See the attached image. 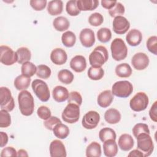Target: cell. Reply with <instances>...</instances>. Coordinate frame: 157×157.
<instances>
[{
    "instance_id": "6da1fadb",
    "label": "cell",
    "mask_w": 157,
    "mask_h": 157,
    "mask_svg": "<svg viewBox=\"0 0 157 157\" xmlns=\"http://www.w3.org/2000/svg\"><path fill=\"white\" fill-rule=\"evenodd\" d=\"M20 112L25 116H30L34 109V101L32 94L27 90L21 91L18 96Z\"/></svg>"
},
{
    "instance_id": "7a4b0ae2",
    "label": "cell",
    "mask_w": 157,
    "mask_h": 157,
    "mask_svg": "<svg viewBox=\"0 0 157 157\" xmlns=\"http://www.w3.org/2000/svg\"><path fill=\"white\" fill-rule=\"evenodd\" d=\"M109 53L107 48L102 45L96 47L89 56L90 64L94 67H101L107 61Z\"/></svg>"
},
{
    "instance_id": "3957f363",
    "label": "cell",
    "mask_w": 157,
    "mask_h": 157,
    "mask_svg": "<svg viewBox=\"0 0 157 157\" xmlns=\"http://www.w3.org/2000/svg\"><path fill=\"white\" fill-rule=\"evenodd\" d=\"M136 139L137 141V149L141 151L144 157L149 156L154 149L153 142L150 134L142 133L139 134Z\"/></svg>"
},
{
    "instance_id": "277c9868",
    "label": "cell",
    "mask_w": 157,
    "mask_h": 157,
    "mask_svg": "<svg viewBox=\"0 0 157 157\" xmlns=\"http://www.w3.org/2000/svg\"><path fill=\"white\" fill-rule=\"evenodd\" d=\"M112 56L115 61H121L126 58L128 55L127 47L121 38H115L110 45Z\"/></svg>"
},
{
    "instance_id": "5b68a950",
    "label": "cell",
    "mask_w": 157,
    "mask_h": 157,
    "mask_svg": "<svg viewBox=\"0 0 157 157\" xmlns=\"http://www.w3.org/2000/svg\"><path fill=\"white\" fill-rule=\"evenodd\" d=\"M133 91L132 83L128 80L118 81L115 82L112 88V93L118 98H128Z\"/></svg>"
},
{
    "instance_id": "8992f818",
    "label": "cell",
    "mask_w": 157,
    "mask_h": 157,
    "mask_svg": "<svg viewBox=\"0 0 157 157\" xmlns=\"http://www.w3.org/2000/svg\"><path fill=\"white\" fill-rule=\"evenodd\" d=\"M32 89L36 96L42 102H47L50 98V91L47 84L40 79L34 80L31 83Z\"/></svg>"
},
{
    "instance_id": "52a82bcc",
    "label": "cell",
    "mask_w": 157,
    "mask_h": 157,
    "mask_svg": "<svg viewBox=\"0 0 157 157\" xmlns=\"http://www.w3.org/2000/svg\"><path fill=\"white\" fill-rule=\"evenodd\" d=\"M63 120L68 123H76L80 117L79 106L74 103H68L61 115Z\"/></svg>"
},
{
    "instance_id": "ba28073f",
    "label": "cell",
    "mask_w": 157,
    "mask_h": 157,
    "mask_svg": "<svg viewBox=\"0 0 157 157\" xmlns=\"http://www.w3.org/2000/svg\"><path fill=\"white\" fill-rule=\"evenodd\" d=\"M148 98L144 92H139L130 100L131 109L135 112H140L145 110L148 105Z\"/></svg>"
},
{
    "instance_id": "9c48e42d",
    "label": "cell",
    "mask_w": 157,
    "mask_h": 157,
    "mask_svg": "<svg viewBox=\"0 0 157 157\" xmlns=\"http://www.w3.org/2000/svg\"><path fill=\"white\" fill-rule=\"evenodd\" d=\"M0 106L2 110L8 112L13 110L15 107V102L10 90L4 86L0 88Z\"/></svg>"
},
{
    "instance_id": "30bf717a",
    "label": "cell",
    "mask_w": 157,
    "mask_h": 157,
    "mask_svg": "<svg viewBox=\"0 0 157 157\" xmlns=\"http://www.w3.org/2000/svg\"><path fill=\"white\" fill-rule=\"evenodd\" d=\"M0 50V61L1 63L6 66H10L17 62V54L11 48L6 45H1Z\"/></svg>"
},
{
    "instance_id": "8fae6325",
    "label": "cell",
    "mask_w": 157,
    "mask_h": 157,
    "mask_svg": "<svg viewBox=\"0 0 157 157\" xmlns=\"http://www.w3.org/2000/svg\"><path fill=\"white\" fill-rule=\"evenodd\" d=\"M100 115L98 112L93 110L88 112L83 117L82 124L83 128L87 129L95 128L99 124Z\"/></svg>"
},
{
    "instance_id": "7c38bea8",
    "label": "cell",
    "mask_w": 157,
    "mask_h": 157,
    "mask_svg": "<svg viewBox=\"0 0 157 157\" xmlns=\"http://www.w3.org/2000/svg\"><path fill=\"white\" fill-rule=\"evenodd\" d=\"M130 27L129 21L123 16L115 17L113 21V30L118 34L126 33Z\"/></svg>"
},
{
    "instance_id": "4fadbf2b",
    "label": "cell",
    "mask_w": 157,
    "mask_h": 157,
    "mask_svg": "<svg viewBox=\"0 0 157 157\" xmlns=\"http://www.w3.org/2000/svg\"><path fill=\"white\" fill-rule=\"evenodd\" d=\"M131 63L136 70H144L147 67L149 64V58L144 53H137L132 56L131 59Z\"/></svg>"
},
{
    "instance_id": "5bb4252c",
    "label": "cell",
    "mask_w": 157,
    "mask_h": 157,
    "mask_svg": "<svg viewBox=\"0 0 157 157\" xmlns=\"http://www.w3.org/2000/svg\"><path fill=\"white\" fill-rule=\"evenodd\" d=\"M79 39L82 45L86 48L92 47L95 42L94 33L90 28L82 29L80 33Z\"/></svg>"
},
{
    "instance_id": "9a60e30c",
    "label": "cell",
    "mask_w": 157,
    "mask_h": 157,
    "mask_svg": "<svg viewBox=\"0 0 157 157\" xmlns=\"http://www.w3.org/2000/svg\"><path fill=\"white\" fill-rule=\"evenodd\" d=\"M49 150L52 157H66L67 155L64 145L59 140H53L50 143Z\"/></svg>"
},
{
    "instance_id": "2e32d148",
    "label": "cell",
    "mask_w": 157,
    "mask_h": 157,
    "mask_svg": "<svg viewBox=\"0 0 157 157\" xmlns=\"http://www.w3.org/2000/svg\"><path fill=\"white\" fill-rule=\"evenodd\" d=\"M50 59L54 64L56 65H63L66 62L67 55L64 50L61 48H56L52 51Z\"/></svg>"
},
{
    "instance_id": "e0dca14e",
    "label": "cell",
    "mask_w": 157,
    "mask_h": 157,
    "mask_svg": "<svg viewBox=\"0 0 157 157\" xmlns=\"http://www.w3.org/2000/svg\"><path fill=\"white\" fill-rule=\"evenodd\" d=\"M70 67L76 72H82L86 67L85 58L82 55H76L70 61Z\"/></svg>"
},
{
    "instance_id": "ac0fdd59",
    "label": "cell",
    "mask_w": 157,
    "mask_h": 157,
    "mask_svg": "<svg viewBox=\"0 0 157 157\" xmlns=\"http://www.w3.org/2000/svg\"><path fill=\"white\" fill-rule=\"evenodd\" d=\"M126 40L129 45L135 47L140 44L142 40V34L140 31L133 29L128 33L126 36Z\"/></svg>"
},
{
    "instance_id": "d6986e66",
    "label": "cell",
    "mask_w": 157,
    "mask_h": 157,
    "mask_svg": "<svg viewBox=\"0 0 157 157\" xmlns=\"http://www.w3.org/2000/svg\"><path fill=\"white\" fill-rule=\"evenodd\" d=\"M113 100V95L109 90L101 92L98 97L97 102L98 105L103 108L109 107Z\"/></svg>"
},
{
    "instance_id": "ffe728a7",
    "label": "cell",
    "mask_w": 157,
    "mask_h": 157,
    "mask_svg": "<svg viewBox=\"0 0 157 157\" xmlns=\"http://www.w3.org/2000/svg\"><path fill=\"white\" fill-rule=\"evenodd\" d=\"M118 144L121 150L127 151L133 147L134 141L130 134H123L119 137Z\"/></svg>"
},
{
    "instance_id": "44dd1931",
    "label": "cell",
    "mask_w": 157,
    "mask_h": 157,
    "mask_svg": "<svg viewBox=\"0 0 157 157\" xmlns=\"http://www.w3.org/2000/svg\"><path fill=\"white\" fill-rule=\"evenodd\" d=\"M103 150L105 156L107 157H113L118 153V145L113 139H108L104 142Z\"/></svg>"
},
{
    "instance_id": "7402d4cb",
    "label": "cell",
    "mask_w": 157,
    "mask_h": 157,
    "mask_svg": "<svg viewBox=\"0 0 157 157\" xmlns=\"http://www.w3.org/2000/svg\"><path fill=\"white\" fill-rule=\"evenodd\" d=\"M69 94L67 89L60 85L55 86L52 91L53 98L58 102H62L67 100Z\"/></svg>"
},
{
    "instance_id": "603a6c76",
    "label": "cell",
    "mask_w": 157,
    "mask_h": 157,
    "mask_svg": "<svg viewBox=\"0 0 157 157\" xmlns=\"http://www.w3.org/2000/svg\"><path fill=\"white\" fill-rule=\"evenodd\" d=\"M63 3L61 0H53L49 1L47 5V12L51 15H58L62 13Z\"/></svg>"
},
{
    "instance_id": "cb8c5ba5",
    "label": "cell",
    "mask_w": 157,
    "mask_h": 157,
    "mask_svg": "<svg viewBox=\"0 0 157 157\" xmlns=\"http://www.w3.org/2000/svg\"><path fill=\"white\" fill-rule=\"evenodd\" d=\"M99 4L97 0H78L77 6L80 11L93 10L96 9Z\"/></svg>"
},
{
    "instance_id": "d4e9b609",
    "label": "cell",
    "mask_w": 157,
    "mask_h": 157,
    "mask_svg": "<svg viewBox=\"0 0 157 157\" xmlns=\"http://www.w3.org/2000/svg\"><path fill=\"white\" fill-rule=\"evenodd\" d=\"M105 120L109 124H117L121 120V114L120 112L115 109H109L104 113Z\"/></svg>"
},
{
    "instance_id": "484cf974",
    "label": "cell",
    "mask_w": 157,
    "mask_h": 157,
    "mask_svg": "<svg viewBox=\"0 0 157 157\" xmlns=\"http://www.w3.org/2000/svg\"><path fill=\"white\" fill-rule=\"evenodd\" d=\"M53 25L56 31L63 32L66 31L69 28L70 23L66 17L59 16L53 20Z\"/></svg>"
},
{
    "instance_id": "4316f807",
    "label": "cell",
    "mask_w": 157,
    "mask_h": 157,
    "mask_svg": "<svg viewBox=\"0 0 157 157\" xmlns=\"http://www.w3.org/2000/svg\"><path fill=\"white\" fill-rule=\"evenodd\" d=\"M53 132L54 135L57 138L60 139H64L68 136L69 134V129L66 124L59 123L54 126Z\"/></svg>"
},
{
    "instance_id": "83f0119b",
    "label": "cell",
    "mask_w": 157,
    "mask_h": 157,
    "mask_svg": "<svg viewBox=\"0 0 157 157\" xmlns=\"http://www.w3.org/2000/svg\"><path fill=\"white\" fill-rule=\"evenodd\" d=\"M31 83L30 77H28L21 74L17 76L14 80V86L18 90H25Z\"/></svg>"
},
{
    "instance_id": "f1b7e54d",
    "label": "cell",
    "mask_w": 157,
    "mask_h": 157,
    "mask_svg": "<svg viewBox=\"0 0 157 157\" xmlns=\"http://www.w3.org/2000/svg\"><path fill=\"white\" fill-rule=\"evenodd\" d=\"M115 73L119 77H129L132 74V69L128 63H121L116 66Z\"/></svg>"
},
{
    "instance_id": "f546056e",
    "label": "cell",
    "mask_w": 157,
    "mask_h": 157,
    "mask_svg": "<svg viewBox=\"0 0 157 157\" xmlns=\"http://www.w3.org/2000/svg\"><path fill=\"white\" fill-rule=\"evenodd\" d=\"M86 156L87 157H100L101 156V147L97 142L90 144L86 149Z\"/></svg>"
},
{
    "instance_id": "4dcf8cb0",
    "label": "cell",
    "mask_w": 157,
    "mask_h": 157,
    "mask_svg": "<svg viewBox=\"0 0 157 157\" xmlns=\"http://www.w3.org/2000/svg\"><path fill=\"white\" fill-rule=\"evenodd\" d=\"M18 60L19 64H23L25 62L29 61L31 58V53L26 47H20L17 51Z\"/></svg>"
},
{
    "instance_id": "1f68e13d",
    "label": "cell",
    "mask_w": 157,
    "mask_h": 157,
    "mask_svg": "<svg viewBox=\"0 0 157 157\" xmlns=\"http://www.w3.org/2000/svg\"><path fill=\"white\" fill-rule=\"evenodd\" d=\"M21 74L26 77H31L33 76L37 71V67L31 62L27 61L22 64L21 67Z\"/></svg>"
},
{
    "instance_id": "d6a6232c",
    "label": "cell",
    "mask_w": 157,
    "mask_h": 157,
    "mask_svg": "<svg viewBox=\"0 0 157 157\" xmlns=\"http://www.w3.org/2000/svg\"><path fill=\"white\" fill-rule=\"evenodd\" d=\"M61 41L66 47H72L75 44L76 36L73 32L67 31L62 34Z\"/></svg>"
},
{
    "instance_id": "836d02e7",
    "label": "cell",
    "mask_w": 157,
    "mask_h": 157,
    "mask_svg": "<svg viewBox=\"0 0 157 157\" xmlns=\"http://www.w3.org/2000/svg\"><path fill=\"white\" fill-rule=\"evenodd\" d=\"M58 80L63 83L70 84L72 82L74 76V74L67 69H62L58 74Z\"/></svg>"
},
{
    "instance_id": "e575fe53",
    "label": "cell",
    "mask_w": 157,
    "mask_h": 157,
    "mask_svg": "<svg viewBox=\"0 0 157 157\" xmlns=\"http://www.w3.org/2000/svg\"><path fill=\"white\" fill-rule=\"evenodd\" d=\"M99 137L100 140L104 142L108 139L115 140L117 135L115 131L110 128H104L101 129L99 132Z\"/></svg>"
},
{
    "instance_id": "d590c367",
    "label": "cell",
    "mask_w": 157,
    "mask_h": 157,
    "mask_svg": "<svg viewBox=\"0 0 157 157\" xmlns=\"http://www.w3.org/2000/svg\"><path fill=\"white\" fill-rule=\"evenodd\" d=\"M104 74V70L102 67H90L88 71V76L91 80H99L101 79Z\"/></svg>"
},
{
    "instance_id": "8d00e7d4",
    "label": "cell",
    "mask_w": 157,
    "mask_h": 157,
    "mask_svg": "<svg viewBox=\"0 0 157 157\" xmlns=\"http://www.w3.org/2000/svg\"><path fill=\"white\" fill-rule=\"evenodd\" d=\"M97 37L100 42L102 43H106L111 39V31L107 28H100L97 32Z\"/></svg>"
},
{
    "instance_id": "74e56055",
    "label": "cell",
    "mask_w": 157,
    "mask_h": 157,
    "mask_svg": "<svg viewBox=\"0 0 157 157\" xmlns=\"http://www.w3.org/2000/svg\"><path fill=\"white\" fill-rule=\"evenodd\" d=\"M52 71L50 68L45 64H40L37 66L36 75L38 77L44 79H47L50 77Z\"/></svg>"
},
{
    "instance_id": "f35d334b",
    "label": "cell",
    "mask_w": 157,
    "mask_h": 157,
    "mask_svg": "<svg viewBox=\"0 0 157 157\" xmlns=\"http://www.w3.org/2000/svg\"><path fill=\"white\" fill-rule=\"evenodd\" d=\"M66 10L67 13L71 16H77L80 12L77 7L76 0H71L67 1L66 5Z\"/></svg>"
},
{
    "instance_id": "ab89813d",
    "label": "cell",
    "mask_w": 157,
    "mask_h": 157,
    "mask_svg": "<svg viewBox=\"0 0 157 157\" xmlns=\"http://www.w3.org/2000/svg\"><path fill=\"white\" fill-rule=\"evenodd\" d=\"M11 124V118L8 111L0 110V126L1 128H7Z\"/></svg>"
},
{
    "instance_id": "60d3db41",
    "label": "cell",
    "mask_w": 157,
    "mask_h": 157,
    "mask_svg": "<svg viewBox=\"0 0 157 157\" xmlns=\"http://www.w3.org/2000/svg\"><path fill=\"white\" fill-rule=\"evenodd\" d=\"M124 11L125 9L124 6L119 2H117L115 5L111 9L109 10V13L112 17H116L123 15Z\"/></svg>"
},
{
    "instance_id": "b9f144b4",
    "label": "cell",
    "mask_w": 157,
    "mask_h": 157,
    "mask_svg": "<svg viewBox=\"0 0 157 157\" xmlns=\"http://www.w3.org/2000/svg\"><path fill=\"white\" fill-rule=\"evenodd\" d=\"M89 23L93 26H100L104 21L103 16L98 12H95L90 15L88 18Z\"/></svg>"
},
{
    "instance_id": "7bdbcfd3",
    "label": "cell",
    "mask_w": 157,
    "mask_h": 157,
    "mask_svg": "<svg viewBox=\"0 0 157 157\" xmlns=\"http://www.w3.org/2000/svg\"><path fill=\"white\" fill-rule=\"evenodd\" d=\"M132 133L134 136L136 138L137 136L142 133H147L150 134V130L148 126L145 123H137L132 128Z\"/></svg>"
},
{
    "instance_id": "ee69618b",
    "label": "cell",
    "mask_w": 157,
    "mask_h": 157,
    "mask_svg": "<svg viewBox=\"0 0 157 157\" xmlns=\"http://www.w3.org/2000/svg\"><path fill=\"white\" fill-rule=\"evenodd\" d=\"M147 47L148 50L154 54L157 55V37L155 36L150 37L147 41Z\"/></svg>"
},
{
    "instance_id": "f6af8a7d",
    "label": "cell",
    "mask_w": 157,
    "mask_h": 157,
    "mask_svg": "<svg viewBox=\"0 0 157 157\" xmlns=\"http://www.w3.org/2000/svg\"><path fill=\"white\" fill-rule=\"evenodd\" d=\"M67 102L68 103H74L80 106L82 103V96L77 91H72L69 94Z\"/></svg>"
},
{
    "instance_id": "bcb514c9",
    "label": "cell",
    "mask_w": 157,
    "mask_h": 157,
    "mask_svg": "<svg viewBox=\"0 0 157 157\" xmlns=\"http://www.w3.org/2000/svg\"><path fill=\"white\" fill-rule=\"evenodd\" d=\"M37 115L42 120H46L51 117V111L46 106L42 105L39 107L37 110Z\"/></svg>"
},
{
    "instance_id": "7dc6e473",
    "label": "cell",
    "mask_w": 157,
    "mask_h": 157,
    "mask_svg": "<svg viewBox=\"0 0 157 157\" xmlns=\"http://www.w3.org/2000/svg\"><path fill=\"white\" fill-rule=\"evenodd\" d=\"M61 123V120H59V118H58L56 117H54V116H51L49 118H48L47 120H46L44 123V124L45 126V127L47 129H49L50 131H53V129L54 128V126L58 124Z\"/></svg>"
},
{
    "instance_id": "c3c4849f",
    "label": "cell",
    "mask_w": 157,
    "mask_h": 157,
    "mask_svg": "<svg viewBox=\"0 0 157 157\" xmlns=\"http://www.w3.org/2000/svg\"><path fill=\"white\" fill-rule=\"evenodd\" d=\"M31 6L37 11H40L45 9L47 5L46 0H31L29 1Z\"/></svg>"
},
{
    "instance_id": "681fc988",
    "label": "cell",
    "mask_w": 157,
    "mask_h": 157,
    "mask_svg": "<svg viewBox=\"0 0 157 157\" xmlns=\"http://www.w3.org/2000/svg\"><path fill=\"white\" fill-rule=\"evenodd\" d=\"M1 156H17V152L14 148L12 147H7L1 151Z\"/></svg>"
},
{
    "instance_id": "f907efd6",
    "label": "cell",
    "mask_w": 157,
    "mask_h": 157,
    "mask_svg": "<svg viewBox=\"0 0 157 157\" xmlns=\"http://www.w3.org/2000/svg\"><path fill=\"white\" fill-rule=\"evenodd\" d=\"M156 104H157V102L155 101L149 110L150 117L151 120H152L155 122H156L157 121L156 120V118H156V108H157Z\"/></svg>"
},
{
    "instance_id": "816d5d0a",
    "label": "cell",
    "mask_w": 157,
    "mask_h": 157,
    "mask_svg": "<svg viewBox=\"0 0 157 157\" xmlns=\"http://www.w3.org/2000/svg\"><path fill=\"white\" fill-rule=\"evenodd\" d=\"M117 3L116 1H106V0H102L101 1V5L102 6L108 10L111 9Z\"/></svg>"
},
{
    "instance_id": "f5cc1de1",
    "label": "cell",
    "mask_w": 157,
    "mask_h": 157,
    "mask_svg": "<svg viewBox=\"0 0 157 157\" xmlns=\"http://www.w3.org/2000/svg\"><path fill=\"white\" fill-rule=\"evenodd\" d=\"M1 136V147H4L8 142V136L6 132H0Z\"/></svg>"
},
{
    "instance_id": "db71d44e",
    "label": "cell",
    "mask_w": 157,
    "mask_h": 157,
    "mask_svg": "<svg viewBox=\"0 0 157 157\" xmlns=\"http://www.w3.org/2000/svg\"><path fill=\"white\" fill-rule=\"evenodd\" d=\"M128 156H139V157H143L144 155L143 154L141 153L140 151H139L138 149H136V150H133L132 151H131L129 155Z\"/></svg>"
},
{
    "instance_id": "11a10c76",
    "label": "cell",
    "mask_w": 157,
    "mask_h": 157,
    "mask_svg": "<svg viewBox=\"0 0 157 157\" xmlns=\"http://www.w3.org/2000/svg\"><path fill=\"white\" fill-rule=\"evenodd\" d=\"M17 156H28V155L26 150L23 149H20L17 152Z\"/></svg>"
}]
</instances>
